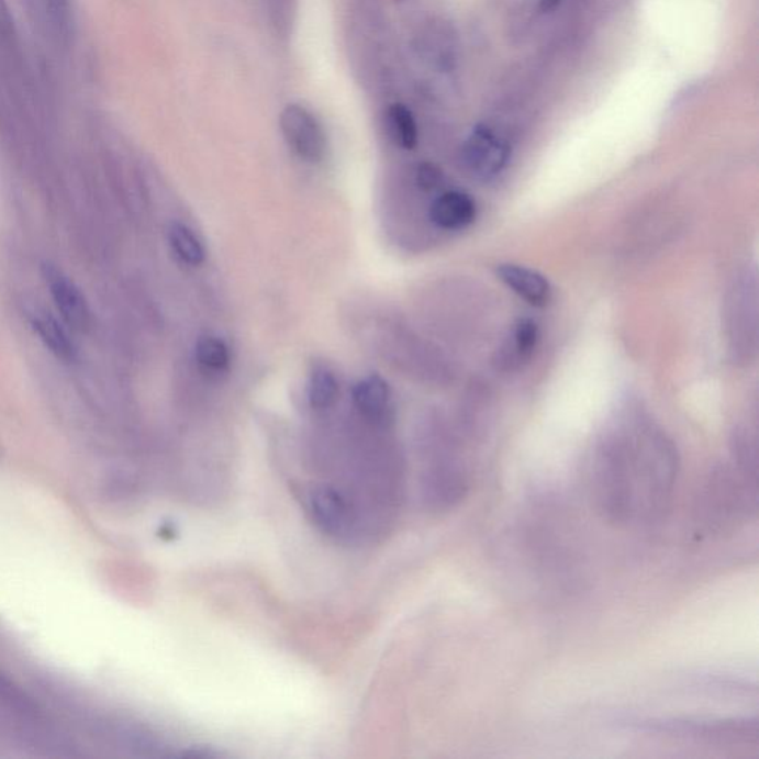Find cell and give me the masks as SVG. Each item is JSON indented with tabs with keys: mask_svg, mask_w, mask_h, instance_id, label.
<instances>
[{
	"mask_svg": "<svg viewBox=\"0 0 759 759\" xmlns=\"http://www.w3.org/2000/svg\"><path fill=\"white\" fill-rule=\"evenodd\" d=\"M279 124H281L283 138L297 156L308 163H320L324 159L325 131L311 110L300 104L287 105L282 110Z\"/></svg>",
	"mask_w": 759,
	"mask_h": 759,
	"instance_id": "7a4b0ae2",
	"label": "cell"
},
{
	"mask_svg": "<svg viewBox=\"0 0 759 759\" xmlns=\"http://www.w3.org/2000/svg\"><path fill=\"white\" fill-rule=\"evenodd\" d=\"M591 478L593 500L610 523L650 524L672 502L677 449L652 424L634 420L602 440Z\"/></svg>",
	"mask_w": 759,
	"mask_h": 759,
	"instance_id": "6da1fadb",
	"label": "cell"
},
{
	"mask_svg": "<svg viewBox=\"0 0 759 759\" xmlns=\"http://www.w3.org/2000/svg\"><path fill=\"white\" fill-rule=\"evenodd\" d=\"M511 148L487 126H477L464 147L466 167L475 176L490 180L506 167Z\"/></svg>",
	"mask_w": 759,
	"mask_h": 759,
	"instance_id": "277c9868",
	"label": "cell"
},
{
	"mask_svg": "<svg viewBox=\"0 0 759 759\" xmlns=\"http://www.w3.org/2000/svg\"><path fill=\"white\" fill-rule=\"evenodd\" d=\"M443 174L432 164H422L417 169V185L424 190L438 188Z\"/></svg>",
	"mask_w": 759,
	"mask_h": 759,
	"instance_id": "e0dca14e",
	"label": "cell"
},
{
	"mask_svg": "<svg viewBox=\"0 0 759 759\" xmlns=\"http://www.w3.org/2000/svg\"><path fill=\"white\" fill-rule=\"evenodd\" d=\"M338 397V383L333 372L324 367H316L309 380V402L313 409H330Z\"/></svg>",
	"mask_w": 759,
	"mask_h": 759,
	"instance_id": "7c38bea8",
	"label": "cell"
},
{
	"mask_svg": "<svg viewBox=\"0 0 759 759\" xmlns=\"http://www.w3.org/2000/svg\"><path fill=\"white\" fill-rule=\"evenodd\" d=\"M44 278L55 308H57L65 324L71 330L80 331V333L87 331L91 324V312H89L88 301L79 287L62 270L55 269L51 265L44 266Z\"/></svg>",
	"mask_w": 759,
	"mask_h": 759,
	"instance_id": "5b68a950",
	"label": "cell"
},
{
	"mask_svg": "<svg viewBox=\"0 0 759 759\" xmlns=\"http://www.w3.org/2000/svg\"><path fill=\"white\" fill-rule=\"evenodd\" d=\"M538 343V326L532 320H521L513 334V350L520 360L529 358Z\"/></svg>",
	"mask_w": 759,
	"mask_h": 759,
	"instance_id": "9a60e30c",
	"label": "cell"
},
{
	"mask_svg": "<svg viewBox=\"0 0 759 759\" xmlns=\"http://www.w3.org/2000/svg\"><path fill=\"white\" fill-rule=\"evenodd\" d=\"M0 705L23 718H35L37 715V707L32 699L2 673H0Z\"/></svg>",
	"mask_w": 759,
	"mask_h": 759,
	"instance_id": "5bb4252c",
	"label": "cell"
},
{
	"mask_svg": "<svg viewBox=\"0 0 759 759\" xmlns=\"http://www.w3.org/2000/svg\"><path fill=\"white\" fill-rule=\"evenodd\" d=\"M197 359L203 370L222 372L231 364V354L227 346L217 337L199 338L197 345Z\"/></svg>",
	"mask_w": 759,
	"mask_h": 759,
	"instance_id": "4fadbf2b",
	"label": "cell"
},
{
	"mask_svg": "<svg viewBox=\"0 0 759 759\" xmlns=\"http://www.w3.org/2000/svg\"><path fill=\"white\" fill-rule=\"evenodd\" d=\"M429 214L432 222L444 231H464L477 220L478 208L470 194L451 190L435 199Z\"/></svg>",
	"mask_w": 759,
	"mask_h": 759,
	"instance_id": "52a82bcc",
	"label": "cell"
},
{
	"mask_svg": "<svg viewBox=\"0 0 759 759\" xmlns=\"http://www.w3.org/2000/svg\"><path fill=\"white\" fill-rule=\"evenodd\" d=\"M46 11L53 21L55 29L58 30L59 35H69L70 29V0H44Z\"/></svg>",
	"mask_w": 759,
	"mask_h": 759,
	"instance_id": "2e32d148",
	"label": "cell"
},
{
	"mask_svg": "<svg viewBox=\"0 0 759 759\" xmlns=\"http://www.w3.org/2000/svg\"><path fill=\"white\" fill-rule=\"evenodd\" d=\"M169 244L176 256L185 261L186 265L199 266L205 260V249L202 242L198 239L188 226L181 223H174L168 232Z\"/></svg>",
	"mask_w": 759,
	"mask_h": 759,
	"instance_id": "8fae6325",
	"label": "cell"
},
{
	"mask_svg": "<svg viewBox=\"0 0 759 759\" xmlns=\"http://www.w3.org/2000/svg\"><path fill=\"white\" fill-rule=\"evenodd\" d=\"M351 394L356 409L368 418L379 420L389 409V384L380 376L372 375L360 380Z\"/></svg>",
	"mask_w": 759,
	"mask_h": 759,
	"instance_id": "9c48e42d",
	"label": "cell"
},
{
	"mask_svg": "<svg viewBox=\"0 0 759 759\" xmlns=\"http://www.w3.org/2000/svg\"><path fill=\"white\" fill-rule=\"evenodd\" d=\"M33 330L36 336L44 343L46 349L57 356L58 359L70 362L76 358L75 342L71 341L69 331L66 326L59 324L57 320L49 313H36L32 320Z\"/></svg>",
	"mask_w": 759,
	"mask_h": 759,
	"instance_id": "ba28073f",
	"label": "cell"
},
{
	"mask_svg": "<svg viewBox=\"0 0 759 759\" xmlns=\"http://www.w3.org/2000/svg\"><path fill=\"white\" fill-rule=\"evenodd\" d=\"M308 502L321 529L331 536H349L356 524V511L345 494L334 487H313Z\"/></svg>",
	"mask_w": 759,
	"mask_h": 759,
	"instance_id": "3957f363",
	"label": "cell"
},
{
	"mask_svg": "<svg viewBox=\"0 0 759 759\" xmlns=\"http://www.w3.org/2000/svg\"><path fill=\"white\" fill-rule=\"evenodd\" d=\"M388 129L397 144L406 150H413L418 143L417 122L405 104L394 103L388 110Z\"/></svg>",
	"mask_w": 759,
	"mask_h": 759,
	"instance_id": "30bf717a",
	"label": "cell"
},
{
	"mask_svg": "<svg viewBox=\"0 0 759 759\" xmlns=\"http://www.w3.org/2000/svg\"><path fill=\"white\" fill-rule=\"evenodd\" d=\"M559 0H542L543 11H552L558 7Z\"/></svg>",
	"mask_w": 759,
	"mask_h": 759,
	"instance_id": "ac0fdd59",
	"label": "cell"
},
{
	"mask_svg": "<svg viewBox=\"0 0 759 759\" xmlns=\"http://www.w3.org/2000/svg\"><path fill=\"white\" fill-rule=\"evenodd\" d=\"M495 271L504 286L532 306L545 308L552 300V287L538 271L513 263H504Z\"/></svg>",
	"mask_w": 759,
	"mask_h": 759,
	"instance_id": "8992f818",
	"label": "cell"
}]
</instances>
